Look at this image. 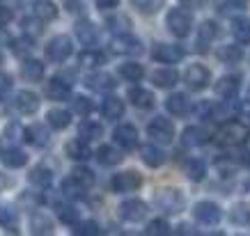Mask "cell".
Returning a JSON list of instances; mask_svg holds the SVG:
<instances>
[{"label":"cell","mask_w":250,"mask_h":236,"mask_svg":"<svg viewBox=\"0 0 250 236\" xmlns=\"http://www.w3.org/2000/svg\"><path fill=\"white\" fill-rule=\"evenodd\" d=\"M156 206H159L166 216H177L184 211L186 199H184L179 188H161V191L156 193Z\"/></svg>","instance_id":"1"},{"label":"cell","mask_w":250,"mask_h":236,"mask_svg":"<svg viewBox=\"0 0 250 236\" xmlns=\"http://www.w3.org/2000/svg\"><path fill=\"white\" fill-rule=\"evenodd\" d=\"M166 25L167 30L172 32L174 37H188V32L193 30V16H190V12H186V9L182 7H174L167 12V19H166Z\"/></svg>","instance_id":"2"},{"label":"cell","mask_w":250,"mask_h":236,"mask_svg":"<svg viewBox=\"0 0 250 236\" xmlns=\"http://www.w3.org/2000/svg\"><path fill=\"white\" fill-rule=\"evenodd\" d=\"M147 136L159 145H170L174 140V124L167 117H154L152 122L147 124Z\"/></svg>","instance_id":"3"},{"label":"cell","mask_w":250,"mask_h":236,"mask_svg":"<svg viewBox=\"0 0 250 236\" xmlns=\"http://www.w3.org/2000/svg\"><path fill=\"white\" fill-rule=\"evenodd\" d=\"M246 138H248V131H246V126L239 122H234V119H228L225 122V126L218 131V142L225 147H239L246 142Z\"/></svg>","instance_id":"4"},{"label":"cell","mask_w":250,"mask_h":236,"mask_svg":"<svg viewBox=\"0 0 250 236\" xmlns=\"http://www.w3.org/2000/svg\"><path fill=\"white\" fill-rule=\"evenodd\" d=\"M71 53H74V44L67 35H58L46 44V58L51 62H64Z\"/></svg>","instance_id":"5"},{"label":"cell","mask_w":250,"mask_h":236,"mask_svg":"<svg viewBox=\"0 0 250 236\" xmlns=\"http://www.w3.org/2000/svg\"><path fill=\"white\" fill-rule=\"evenodd\" d=\"M193 218H195L200 225H207V227H213L218 225L220 218H223V211L216 202H197L193 206Z\"/></svg>","instance_id":"6"},{"label":"cell","mask_w":250,"mask_h":236,"mask_svg":"<svg viewBox=\"0 0 250 236\" xmlns=\"http://www.w3.org/2000/svg\"><path fill=\"white\" fill-rule=\"evenodd\" d=\"M184 80L188 85V90L200 92L211 83V71H209L205 64H190V67L186 69V74H184Z\"/></svg>","instance_id":"7"},{"label":"cell","mask_w":250,"mask_h":236,"mask_svg":"<svg viewBox=\"0 0 250 236\" xmlns=\"http://www.w3.org/2000/svg\"><path fill=\"white\" fill-rule=\"evenodd\" d=\"M120 218L126 222H143L149 214V206L145 204L143 199H126L120 204Z\"/></svg>","instance_id":"8"},{"label":"cell","mask_w":250,"mask_h":236,"mask_svg":"<svg viewBox=\"0 0 250 236\" xmlns=\"http://www.w3.org/2000/svg\"><path fill=\"white\" fill-rule=\"evenodd\" d=\"M184 55H186V51L179 44H156L152 48V58L161 64H174V62L184 60Z\"/></svg>","instance_id":"9"},{"label":"cell","mask_w":250,"mask_h":236,"mask_svg":"<svg viewBox=\"0 0 250 236\" xmlns=\"http://www.w3.org/2000/svg\"><path fill=\"white\" fill-rule=\"evenodd\" d=\"M110 48H113V53H117V55H140L143 53L140 39H136L131 32H126V35H115Z\"/></svg>","instance_id":"10"},{"label":"cell","mask_w":250,"mask_h":236,"mask_svg":"<svg viewBox=\"0 0 250 236\" xmlns=\"http://www.w3.org/2000/svg\"><path fill=\"white\" fill-rule=\"evenodd\" d=\"M140 186H143V177L138 175V172H133V170L115 175L113 181H110V188L115 193H131V191H138Z\"/></svg>","instance_id":"11"},{"label":"cell","mask_w":250,"mask_h":236,"mask_svg":"<svg viewBox=\"0 0 250 236\" xmlns=\"http://www.w3.org/2000/svg\"><path fill=\"white\" fill-rule=\"evenodd\" d=\"M113 138L122 149H133V147H138V131L133 124H120V126H115Z\"/></svg>","instance_id":"12"},{"label":"cell","mask_w":250,"mask_h":236,"mask_svg":"<svg viewBox=\"0 0 250 236\" xmlns=\"http://www.w3.org/2000/svg\"><path fill=\"white\" fill-rule=\"evenodd\" d=\"M241 90V78L239 76H223L218 83L213 85V92L220 99H234Z\"/></svg>","instance_id":"13"},{"label":"cell","mask_w":250,"mask_h":236,"mask_svg":"<svg viewBox=\"0 0 250 236\" xmlns=\"http://www.w3.org/2000/svg\"><path fill=\"white\" fill-rule=\"evenodd\" d=\"M14 108L21 115H35L39 110V97L35 92H28V90L19 92L14 97Z\"/></svg>","instance_id":"14"},{"label":"cell","mask_w":250,"mask_h":236,"mask_svg":"<svg viewBox=\"0 0 250 236\" xmlns=\"http://www.w3.org/2000/svg\"><path fill=\"white\" fill-rule=\"evenodd\" d=\"M85 85L94 92H110V90H115L117 83H115V78L110 76V74H106V71H94L90 76H85Z\"/></svg>","instance_id":"15"},{"label":"cell","mask_w":250,"mask_h":236,"mask_svg":"<svg viewBox=\"0 0 250 236\" xmlns=\"http://www.w3.org/2000/svg\"><path fill=\"white\" fill-rule=\"evenodd\" d=\"M216 37H218V25H216L213 21H205L202 25H200V30H197V41H195L197 51L205 53L207 48H209V44H211Z\"/></svg>","instance_id":"16"},{"label":"cell","mask_w":250,"mask_h":236,"mask_svg":"<svg viewBox=\"0 0 250 236\" xmlns=\"http://www.w3.org/2000/svg\"><path fill=\"white\" fill-rule=\"evenodd\" d=\"M46 94H48L53 101H64L71 97V87H69V83L64 78L53 76L48 83H46Z\"/></svg>","instance_id":"17"},{"label":"cell","mask_w":250,"mask_h":236,"mask_svg":"<svg viewBox=\"0 0 250 236\" xmlns=\"http://www.w3.org/2000/svg\"><path fill=\"white\" fill-rule=\"evenodd\" d=\"M23 136H25V140H28L32 147H46L51 142V133H48V129L42 126V124H30L28 129L23 131Z\"/></svg>","instance_id":"18"},{"label":"cell","mask_w":250,"mask_h":236,"mask_svg":"<svg viewBox=\"0 0 250 236\" xmlns=\"http://www.w3.org/2000/svg\"><path fill=\"white\" fill-rule=\"evenodd\" d=\"M184 147H202L209 142V131L202 126H188L182 136Z\"/></svg>","instance_id":"19"},{"label":"cell","mask_w":250,"mask_h":236,"mask_svg":"<svg viewBox=\"0 0 250 236\" xmlns=\"http://www.w3.org/2000/svg\"><path fill=\"white\" fill-rule=\"evenodd\" d=\"M140 158H143L145 165H149V168H161L163 163H166V154L163 149H159L156 145H143L140 147Z\"/></svg>","instance_id":"20"},{"label":"cell","mask_w":250,"mask_h":236,"mask_svg":"<svg viewBox=\"0 0 250 236\" xmlns=\"http://www.w3.org/2000/svg\"><path fill=\"white\" fill-rule=\"evenodd\" d=\"M152 83L161 90H167V87H174V85L179 83V74H177V69L167 67V69H156L152 74Z\"/></svg>","instance_id":"21"},{"label":"cell","mask_w":250,"mask_h":236,"mask_svg":"<svg viewBox=\"0 0 250 236\" xmlns=\"http://www.w3.org/2000/svg\"><path fill=\"white\" fill-rule=\"evenodd\" d=\"M166 108H167V113L174 115V117H184V115L190 110V101L186 94H170L166 99Z\"/></svg>","instance_id":"22"},{"label":"cell","mask_w":250,"mask_h":236,"mask_svg":"<svg viewBox=\"0 0 250 236\" xmlns=\"http://www.w3.org/2000/svg\"><path fill=\"white\" fill-rule=\"evenodd\" d=\"M32 14L39 21H55L58 19V5L53 0H35L32 2Z\"/></svg>","instance_id":"23"},{"label":"cell","mask_w":250,"mask_h":236,"mask_svg":"<svg viewBox=\"0 0 250 236\" xmlns=\"http://www.w3.org/2000/svg\"><path fill=\"white\" fill-rule=\"evenodd\" d=\"M74 30H76V37H78V41H81L83 46H94L97 44L99 35H97V28L92 25V21H87V19L78 21Z\"/></svg>","instance_id":"24"},{"label":"cell","mask_w":250,"mask_h":236,"mask_svg":"<svg viewBox=\"0 0 250 236\" xmlns=\"http://www.w3.org/2000/svg\"><path fill=\"white\" fill-rule=\"evenodd\" d=\"M46 122H48V126H53L55 131H64L71 124V113L64 110V108H51L46 113Z\"/></svg>","instance_id":"25"},{"label":"cell","mask_w":250,"mask_h":236,"mask_svg":"<svg viewBox=\"0 0 250 236\" xmlns=\"http://www.w3.org/2000/svg\"><path fill=\"white\" fill-rule=\"evenodd\" d=\"M64 154H67L71 160H87L92 156V149H90V145H87L85 140L76 138V140L67 142V147H64Z\"/></svg>","instance_id":"26"},{"label":"cell","mask_w":250,"mask_h":236,"mask_svg":"<svg viewBox=\"0 0 250 236\" xmlns=\"http://www.w3.org/2000/svg\"><path fill=\"white\" fill-rule=\"evenodd\" d=\"M216 58L225 64H239L243 60V48L239 44H225L216 51Z\"/></svg>","instance_id":"27"},{"label":"cell","mask_w":250,"mask_h":236,"mask_svg":"<svg viewBox=\"0 0 250 236\" xmlns=\"http://www.w3.org/2000/svg\"><path fill=\"white\" fill-rule=\"evenodd\" d=\"M101 115L106 117V119H120L122 115H124V101L117 99V97H106V99L101 101Z\"/></svg>","instance_id":"28"},{"label":"cell","mask_w":250,"mask_h":236,"mask_svg":"<svg viewBox=\"0 0 250 236\" xmlns=\"http://www.w3.org/2000/svg\"><path fill=\"white\" fill-rule=\"evenodd\" d=\"M232 35L239 44H250V19L248 16H234V21H232Z\"/></svg>","instance_id":"29"},{"label":"cell","mask_w":250,"mask_h":236,"mask_svg":"<svg viewBox=\"0 0 250 236\" xmlns=\"http://www.w3.org/2000/svg\"><path fill=\"white\" fill-rule=\"evenodd\" d=\"M21 76L25 78V80H30V83H37V80H42V76H44V64L39 60L25 58L21 64Z\"/></svg>","instance_id":"30"},{"label":"cell","mask_w":250,"mask_h":236,"mask_svg":"<svg viewBox=\"0 0 250 236\" xmlns=\"http://www.w3.org/2000/svg\"><path fill=\"white\" fill-rule=\"evenodd\" d=\"M129 99L131 103L136 108H143V110H147V108H154V94L149 90H145V87H131L129 90Z\"/></svg>","instance_id":"31"},{"label":"cell","mask_w":250,"mask_h":236,"mask_svg":"<svg viewBox=\"0 0 250 236\" xmlns=\"http://www.w3.org/2000/svg\"><path fill=\"white\" fill-rule=\"evenodd\" d=\"M0 160H2V165L5 168H23L25 163H28V156L21 152V149H16V147H9V149H5V152L0 154Z\"/></svg>","instance_id":"32"},{"label":"cell","mask_w":250,"mask_h":236,"mask_svg":"<svg viewBox=\"0 0 250 236\" xmlns=\"http://www.w3.org/2000/svg\"><path fill=\"white\" fill-rule=\"evenodd\" d=\"M97 160L101 163V165H117V163H122L124 160V154L120 152V149H115L113 145H104L97 149Z\"/></svg>","instance_id":"33"},{"label":"cell","mask_w":250,"mask_h":236,"mask_svg":"<svg viewBox=\"0 0 250 236\" xmlns=\"http://www.w3.org/2000/svg\"><path fill=\"white\" fill-rule=\"evenodd\" d=\"M101 136H104V129H101V124L92 122V119H85V122L78 124V138H81V140H85V142L99 140Z\"/></svg>","instance_id":"34"},{"label":"cell","mask_w":250,"mask_h":236,"mask_svg":"<svg viewBox=\"0 0 250 236\" xmlns=\"http://www.w3.org/2000/svg\"><path fill=\"white\" fill-rule=\"evenodd\" d=\"M216 9L220 16H239L246 12V0H218Z\"/></svg>","instance_id":"35"},{"label":"cell","mask_w":250,"mask_h":236,"mask_svg":"<svg viewBox=\"0 0 250 236\" xmlns=\"http://www.w3.org/2000/svg\"><path fill=\"white\" fill-rule=\"evenodd\" d=\"M32 186H37V188H48L51 181H53V175H51V170L46 168V165H37V168L30 170V175H28Z\"/></svg>","instance_id":"36"},{"label":"cell","mask_w":250,"mask_h":236,"mask_svg":"<svg viewBox=\"0 0 250 236\" xmlns=\"http://www.w3.org/2000/svg\"><path fill=\"white\" fill-rule=\"evenodd\" d=\"M30 229H32V234H53V220L46 214L37 211L30 218Z\"/></svg>","instance_id":"37"},{"label":"cell","mask_w":250,"mask_h":236,"mask_svg":"<svg viewBox=\"0 0 250 236\" xmlns=\"http://www.w3.org/2000/svg\"><path fill=\"white\" fill-rule=\"evenodd\" d=\"M120 76L129 83H138V80H143L145 69L138 62H124V64H120Z\"/></svg>","instance_id":"38"},{"label":"cell","mask_w":250,"mask_h":236,"mask_svg":"<svg viewBox=\"0 0 250 236\" xmlns=\"http://www.w3.org/2000/svg\"><path fill=\"white\" fill-rule=\"evenodd\" d=\"M85 191H87V188H85L83 183H78L74 177H69V179L62 181V195L67 199H83Z\"/></svg>","instance_id":"39"},{"label":"cell","mask_w":250,"mask_h":236,"mask_svg":"<svg viewBox=\"0 0 250 236\" xmlns=\"http://www.w3.org/2000/svg\"><path fill=\"white\" fill-rule=\"evenodd\" d=\"M108 30L113 32V35H126L131 32V19L124 14H115V16H108Z\"/></svg>","instance_id":"40"},{"label":"cell","mask_w":250,"mask_h":236,"mask_svg":"<svg viewBox=\"0 0 250 236\" xmlns=\"http://www.w3.org/2000/svg\"><path fill=\"white\" fill-rule=\"evenodd\" d=\"M78 62H81V67H85V69H97L106 62V55L101 53V51L87 48V51H83V53L78 55Z\"/></svg>","instance_id":"41"},{"label":"cell","mask_w":250,"mask_h":236,"mask_svg":"<svg viewBox=\"0 0 250 236\" xmlns=\"http://www.w3.org/2000/svg\"><path fill=\"white\" fill-rule=\"evenodd\" d=\"M186 177H188L190 181H202L207 175V165H205V160H200V158H190L188 163H186Z\"/></svg>","instance_id":"42"},{"label":"cell","mask_w":250,"mask_h":236,"mask_svg":"<svg viewBox=\"0 0 250 236\" xmlns=\"http://www.w3.org/2000/svg\"><path fill=\"white\" fill-rule=\"evenodd\" d=\"M131 5L136 9H140L143 14H156L166 5V0H131Z\"/></svg>","instance_id":"43"},{"label":"cell","mask_w":250,"mask_h":236,"mask_svg":"<svg viewBox=\"0 0 250 236\" xmlns=\"http://www.w3.org/2000/svg\"><path fill=\"white\" fill-rule=\"evenodd\" d=\"M229 220L234 225H248L250 222V209L246 204H236L232 211H229Z\"/></svg>","instance_id":"44"},{"label":"cell","mask_w":250,"mask_h":236,"mask_svg":"<svg viewBox=\"0 0 250 236\" xmlns=\"http://www.w3.org/2000/svg\"><path fill=\"white\" fill-rule=\"evenodd\" d=\"M71 110L76 115H90L94 110V103H92L87 97H74L71 99Z\"/></svg>","instance_id":"45"},{"label":"cell","mask_w":250,"mask_h":236,"mask_svg":"<svg viewBox=\"0 0 250 236\" xmlns=\"http://www.w3.org/2000/svg\"><path fill=\"white\" fill-rule=\"evenodd\" d=\"M58 218H60V222H64V225H76L78 222V211L69 204L58 206Z\"/></svg>","instance_id":"46"},{"label":"cell","mask_w":250,"mask_h":236,"mask_svg":"<svg viewBox=\"0 0 250 236\" xmlns=\"http://www.w3.org/2000/svg\"><path fill=\"white\" fill-rule=\"evenodd\" d=\"M71 177H74L78 183H83L85 188L94 186V175H92V170H87V168H74L71 170Z\"/></svg>","instance_id":"47"},{"label":"cell","mask_w":250,"mask_h":236,"mask_svg":"<svg viewBox=\"0 0 250 236\" xmlns=\"http://www.w3.org/2000/svg\"><path fill=\"white\" fill-rule=\"evenodd\" d=\"M0 227H5V229H14L16 227V214L12 211V206L0 204Z\"/></svg>","instance_id":"48"},{"label":"cell","mask_w":250,"mask_h":236,"mask_svg":"<svg viewBox=\"0 0 250 236\" xmlns=\"http://www.w3.org/2000/svg\"><path fill=\"white\" fill-rule=\"evenodd\" d=\"M74 234L78 236H97L99 234V225L94 220H85V222H76Z\"/></svg>","instance_id":"49"},{"label":"cell","mask_w":250,"mask_h":236,"mask_svg":"<svg viewBox=\"0 0 250 236\" xmlns=\"http://www.w3.org/2000/svg\"><path fill=\"white\" fill-rule=\"evenodd\" d=\"M145 232L152 236H166V234H170V225H167L166 220H152Z\"/></svg>","instance_id":"50"},{"label":"cell","mask_w":250,"mask_h":236,"mask_svg":"<svg viewBox=\"0 0 250 236\" xmlns=\"http://www.w3.org/2000/svg\"><path fill=\"white\" fill-rule=\"evenodd\" d=\"M32 51V37H21L14 41V53L16 55H25Z\"/></svg>","instance_id":"51"},{"label":"cell","mask_w":250,"mask_h":236,"mask_svg":"<svg viewBox=\"0 0 250 236\" xmlns=\"http://www.w3.org/2000/svg\"><path fill=\"white\" fill-rule=\"evenodd\" d=\"M21 25H23V30L30 32V35H39V32L44 30V21H39L37 16H35V21H32V19H25Z\"/></svg>","instance_id":"52"},{"label":"cell","mask_w":250,"mask_h":236,"mask_svg":"<svg viewBox=\"0 0 250 236\" xmlns=\"http://www.w3.org/2000/svg\"><path fill=\"white\" fill-rule=\"evenodd\" d=\"M12 9H7V7H0V28H5L9 21H12Z\"/></svg>","instance_id":"53"},{"label":"cell","mask_w":250,"mask_h":236,"mask_svg":"<svg viewBox=\"0 0 250 236\" xmlns=\"http://www.w3.org/2000/svg\"><path fill=\"white\" fill-rule=\"evenodd\" d=\"M99 9H115L120 5V0H94Z\"/></svg>","instance_id":"54"},{"label":"cell","mask_w":250,"mask_h":236,"mask_svg":"<svg viewBox=\"0 0 250 236\" xmlns=\"http://www.w3.org/2000/svg\"><path fill=\"white\" fill-rule=\"evenodd\" d=\"M9 87H12V80H9V76L0 74V94H2V92H7Z\"/></svg>","instance_id":"55"},{"label":"cell","mask_w":250,"mask_h":236,"mask_svg":"<svg viewBox=\"0 0 250 236\" xmlns=\"http://www.w3.org/2000/svg\"><path fill=\"white\" fill-rule=\"evenodd\" d=\"M67 7H71L69 12H81V9H83V2H81V0H78V2H76V0H69Z\"/></svg>","instance_id":"56"},{"label":"cell","mask_w":250,"mask_h":236,"mask_svg":"<svg viewBox=\"0 0 250 236\" xmlns=\"http://www.w3.org/2000/svg\"><path fill=\"white\" fill-rule=\"evenodd\" d=\"M243 119H246V124H250V110L246 115H243Z\"/></svg>","instance_id":"57"},{"label":"cell","mask_w":250,"mask_h":236,"mask_svg":"<svg viewBox=\"0 0 250 236\" xmlns=\"http://www.w3.org/2000/svg\"><path fill=\"white\" fill-rule=\"evenodd\" d=\"M243 145H248V152H250V138H246V142Z\"/></svg>","instance_id":"58"}]
</instances>
